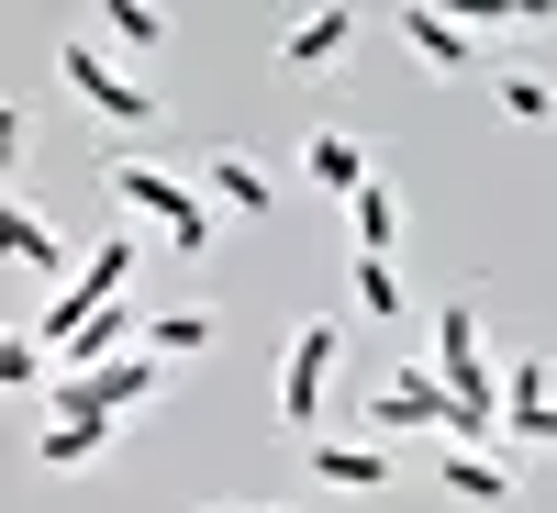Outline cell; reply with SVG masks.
I'll return each instance as SVG.
<instances>
[{
    "label": "cell",
    "instance_id": "7402d4cb",
    "mask_svg": "<svg viewBox=\"0 0 557 513\" xmlns=\"http://www.w3.org/2000/svg\"><path fill=\"white\" fill-rule=\"evenodd\" d=\"M513 436H535V447H557V402H546V413H524V425H513Z\"/></svg>",
    "mask_w": 557,
    "mask_h": 513
},
{
    "label": "cell",
    "instance_id": "277c9868",
    "mask_svg": "<svg viewBox=\"0 0 557 513\" xmlns=\"http://www.w3.org/2000/svg\"><path fill=\"white\" fill-rule=\"evenodd\" d=\"M335 346H346V323H301V335H290V357H278V425H323Z\"/></svg>",
    "mask_w": 557,
    "mask_h": 513
},
{
    "label": "cell",
    "instance_id": "7c38bea8",
    "mask_svg": "<svg viewBox=\"0 0 557 513\" xmlns=\"http://www.w3.org/2000/svg\"><path fill=\"white\" fill-rule=\"evenodd\" d=\"M212 335H223V313H201V302H178V313H157V323H146V357H201Z\"/></svg>",
    "mask_w": 557,
    "mask_h": 513
},
{
    "label": "cell",
    "instance_id": "5bb4252c",
    "mask_svg": "<svg viewBox=\"0 0 557 513\" xmlns=\"http://www.w3.org/2000/svg\"><path fill=\"white\" fill-rule=\"evenodd\" d=\"M391 246H401V191L368 179V191H357V257H391Z\"/></svg>",
    "mask_w": 557,
    "mask_h": 513
},
{
    "label": "cell",
    "instance_id": "e0dca14e",
    "mask_svg": "<svg viewBox=\"0 0 557 513\" xmlns=\"http://www.w3.org/2000/svg\"><path fill=\"white\" fill-rule=\"evenodd\" d=\"M357 313H368V323H401V313H412V302H401V268H391V257H357Z\"/></svg>",
    "mask_w": 557,
    "mask_h": 513
},
{
    "label": "cell",
    "instance_id": "ac0fdd59",
    "mask_svg": "<svg viewBox=\"0 0 557 513\" xmlns=\"http://www.w3.org/2000/svg\"><path fill=\"white\" fill-rule=\"evenodd\" d=\"M502 112H513V123H546V112H557V89H546L535 68H513V78H502Z\"/></svg>",
    "mask_w": 557,
    "mask_h": 513
},
{
    "label": "cell",
    "instance_id": "2e32d148",
    "mask_svg": "<svg viewBox=\"0 0 557 513\" xmlns=\"http://www.w3.org/2000/svg\"><path fill=\"white\" fill-rule=\"evenodd\" d=\"M446 491H457V502H513L502 457H480V447H457V457H446Z\"/></svg>",
    "mask_w": 557,
    "mask_h": 513
},
{
    "label": "cell",
    "instance_id": "5b68a950",
    "mask_svg": "<svg viewBox=\"0 0 557 513\" xmlns=\"http://www.w3.org/2000/svg\"><path fill=\"white\" fill-rule=\"evenodd\" d=\"M123 279H134V235H101V246H89V268H78L67 291H57V313H45V335H78L89 313H112V302H123Z\"/></svg>",
    "mask_w": 557,
    "mask_h": 513
},
{
    "label": "cell",
    "instance_id": "8fae6325",
    "mask_svg": "<svg viewBox=\"0 0 557 513\" xmlns=\"http://www.w3.org/2000/svg\"><path fill=\"white\" fill-rule=\"evenodd\" d=\"M312 480L323 491H391V457L380 447H312Z\"/></svg>",
    "mask_w": 557,
    "mask_h": 513
},
{
    "label": "cell",
    "instance_id": "4fadbf2b",
    "mask_svg": "<svg viewBox=\"0 0 557 513\" xmlns=\"http://www.w3.org/2000/svg\"><path fill=\"white\" fill-rule=\"evenodd\" d=\"M312 179H323V191H368V179H380V168H368V146H357V134H312Z\"/></svg>",
    "mask_w": 557,
    "mask_h": 513
},
{
    "label": "cell",
    "instance_id": "9a60e30c",
    "mask_svg": "<svg viewBox=\"0 0 557 513\" xmlns=\"http://www.w3.org/2000/svg\"><path fill=\"white\" fill-rule=\"evenodd\" d=\"M112 436H123V425H101V413H89V425H45V436H34V457H45V469H89Z\"/></svg>",
    "mask_w": 557,
    "mask_h": 513
},
{
    "label": "cell",
    "instance_id": "9c48e42d",
    "mask_svg": "<svg viewBox=\"0 0 557 513\" xmlns=\"http://www.w3.org/2000/svg\"><path fill=\"white\" fill-rule=\"evenodd\" d=\"M201 191H212V212H246V223H257V212L278 201V191H268V168H257V157H235V146H212Z\"/></svg>",
    "mask_w": 557,
    "mask_h": 513
},
{
    "label": "cell",
    "instance_id": "ffe728a7",
    "mask_svg": "<svg viewBox=\"0 0 557 513\" xmlns=\"http://www.w3.org/2000/svg\"><path fill=\"white\" fill-rule=\"evenodd\" d=\"M45 368H57V357H45V335H12V346H0V380H12V391H34Z\"/></svg>",
    "mask_w": 557,
    "mask_h": 513
},
{
    "label": "cell",
    "instance_id": "ba28073f",
    "mask_svg": "<svg viewBox=\"0 0 557 513\" xmlns=\"http://www.w3.org/2000/svg\"><path fill=\"white\" fill-rule=\"evenodd\" d=\"M0 246H12V268H34V279H57V268H67V235H57L34 201H0Z\"/></svg>",
    "mask_w": 557,
    "mask_h": 513
},
{
    "label": "cell",
    "instance_id": "8992f818",
    "mask_svg": "<svg viewBox=\"0 0 557 513\" xmlns=\"http://www.w3.org/2000/svg\"><path fill=\"white\" fill-rule=\"evenodd\" d=\"M368 425H380V436H401V425H446V436H469V413H457V391L435 380V368H391L380 402H368Z\"/></svg>",
    "mask_w": 557,
    "mask_h": 513
},
{
    "label": "cell",
    "instance_id": "3957f363",
    "mask_svg": "<svg viewBox=\"0 0 557 513\" xmlns=\"http://www.w3.org/2000/svg\"><path fill=\"white\" fill-rule=\"evenodd\" d=\"M157 368H168V357L134 346V357H112V368H78V380H57V425H89V413H101V425H123V413L157 391Z\"/></svg>",
    "mask_w": 557,
    "mask_h": 513
},
{
    "label": "cell",
    "instance_id": "7a4b0ae2",
    "mask_svg": "<svg viewBox=\"0 0 557 513\" xmlns=\"http://www.w3.org/2000/svg\"><path fill=\"white\" fill-rule=\"evenodd\" d=\"M57 78H67V89H78V101L101 112V123H123V134H146V123H157V89L134 78V68H112L101 45H67V57H57Z\"/></svg>",
    "mask_w": 557,
    "mask_h": 513
},
{
    "label": "cell",
    "instance_id": "30bf717a",
    "mask_svg": "<svg viewBox=\"0 0 557 513\" xmlns=\"http://www.w3.org/2000/svg\"><path fill=\"white\" fill-rule=\"evenodd\" d=\"M346 45H357V12L335 0V12H312V23H290V45H278V57H290V68H335Z\"/></svg>",
    "mask_w": 557,
    "mask_h": 513
},
{
    "label": "cell",
    "instance_id": "52a82bcc",
    "mask_svg": "<svg viewBox=\"0 0 557 513\" xmlns=\"http://www.w3.org/2000/svg\"><path fill=\"white\" fill-rule=\"evenodd\" d=\"M391 23H401V45H412V57H424L435 78H457V68H480V57H469V23H446V12H424V0H401Z\"/></svg>",
    "mask_w": 557,
    "mask_h": 513
},
{
    "label": "cell",
    "instance_id": "d6986e66",
    "mask_svg": "<svg viewBox=\"0 0 557 513\" xmlns=\"http://www.w3.org/2000/svg\"><path fill=\"white\" fill-rule=\"evenodd\" d=\"M112 34L123 45H168V12H157V0H112Z\"/></svg>",
    "mask_w": 557,
    "mask_h": 513
},
{
    "label": "cell",
    "instance_id": "6da1fadb",
    "mask_svg": "<svg viewBox=\"0 0 557 513\" xmlns=\"http://www.w3.org/2000/svg\"><path fill=\"white\" fill-rule=\"evenodd\" d=\"M112 201L146 212V223H168L178 246H212V191H190V179H168L146 157H112Z\"/></svg>",
    "mask_w": 557,
    "mask_h": 513
},
{
    "label": "cell",
    "instance_id": "44dd1931",
    "mask_svg": "<svg viewBox=\"0 0 557 513\" xmlns=\"http://www.w3.org/2000/svg\"><path fill=\"white\" fill-rule=\"evenodd\" d=\"M23 157H34V112L0 101V168H23Z\"/></svg>",
    "mask_w": 557,
    "mask_h": 513
}]
</instances>
